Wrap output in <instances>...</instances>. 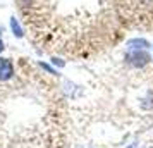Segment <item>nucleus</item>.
Returning a JSON list of instances; mask_svg holds the SVG:
<instances>
[{
    "label": "nucleus",
    "instance_id": "423d86ee",
    "mask_svg": "<svg viewBox=\"0 0 153 148\" xmlns=\"http://www.w3.org/2000/svg\"><path fill=\"white\" fill-rule=\"evenodd\" d=\"M52 64H55V65H59V67L65 65V62H64L62 59H59V57H52Z\"/></svg>",
    "mask_w": 153,
    "mask_h": 148
},
{
    "label": "nucleus",
    "instance_id": "0eeeda50",
    "mask_svg": "<svg viewBox=\"0 0 153 148\" xmlns=\"http://www.w3.org/2000/svg\"><path fill=\"white\" fill-rule=\"evenodd\" d=\"M4 50H5V43H4V42H2V40H0V54H2Z\"/></svg>",
    "mask_w": 153,
    "mask_h": 148
},
{
    "label": "nucleus",
    "instance_id": "9d476101",
    "mask_svg": "<svg viewBox=\"0 0 153 148\" xmlns=\"http://www.w3.org/2000/svg\"><path fill=\"white\" fill-rule=\"evenodd\" d=\"M148 148H153V147H148Z\"/></svg>",
    "mask_w": 153,
    "mask_h": 148
},
{
    "label": "nucleus",
    "instance_id": "7ed1b4c3",
    "mask_svg": "<svg viewBox=\"0 0 153 148\" xmlns=\"http://www.w3.org/2000/svg\"><path fill=\"white\" fill-rule=\"evenodd\" d=\"M152 48V45L145 38H132L127 42V50H148Z\"/></svg>",
    "mask_w": 153,
    "mask_h": 148
},
{
    "label": "nucleus",
    "instance_id": "1a4fd4ad",
    "mask_svg": "<svg viewBox=\"0 0 153 148\" xmlns=\"http://www.w3.org/2000/svg\"><path fill=\"white\" fill-rule=\"evenodd\" d=\"M127 148H134V145H131V147H127Z\"/></svg>",
    "mask_w": 153,
    "mask_h": 148
},
{
    "label": "nucleus",
    "instance_id": "39448f33",
    "mask_svg": "<svg viewBox=\"0 0 153 148\" xmlns=\"http://www.w3.org/2000/svg\"><path fill=\"white\" fill-rule=\"evenodd\" d=\"M38 65H40V67H42L43 71H47L48 74H55V76H57V74H59V72H57V71L53 69V67H52V65H48V64H45V62H40V64H38Z\"/></svg>",
    "mask_w": 153,
    "mask_h": 148
},
{
    "label": "nucleus",
    "instance_id": "f03ea898",
    "mask_svg": "<svg viewBox=\"0 0 153 148\" xmlns=\"http://www.w3.org/2000/svg\"><path fill=\"white\" fill-rule=\"evenodd\" d=\"M14 78V64L7 57H0V83Z\"/></svg>",
    "mask_w": 153,
    "mask_h": 148
},
{
    "label": "nucleus",
    "instance_id": "f257e3e1",
    "mask_svg": "<svg viewBox=\"0 0 153 148\" xmlns=\"http://www.w3.org/2000/svg\"><path fill=\"white\" fill-rule=\"evenodd\" d=\"M124 60L127 65L131 67H136V69H141L150 64L152 60V55L148 50H127L124 55Z\"/></svg>",
    "mask_w": 153,
    "mask_h": 148
},
{
    "label": "nucleus",
    "instance_id": "20e7f679",
    "mask_svg": "<svg viewBox=\"0 0 153 148\" xmlns=\"http://www.w3.org/2000/svg\"><path fill=\"white\" fill-rule=\"evenodd\" d=\"M9 26H10V31H12V35H14L16 38H22V36H24L22 26L19 24V21H17L16 17H10V21H9Z\"/></svg>",
    "mask_w": 153,
    "mask_h": 148
},
{
    "label": "nucleus",
    "instance_id": "6e6552de",
    "mask_svg": "<svg viewBox=\"0 0 153 148\" xmlns=\"http://www.w3.org/2000/svg\"><path fill=\"white\" fill-rule=\"evenodd\" d=\"M2 31H4V28H2V26H0V35H2Z\"/></svg>",
    "mask_w": 153,
    "mask_h": 148
}]
</instances>
